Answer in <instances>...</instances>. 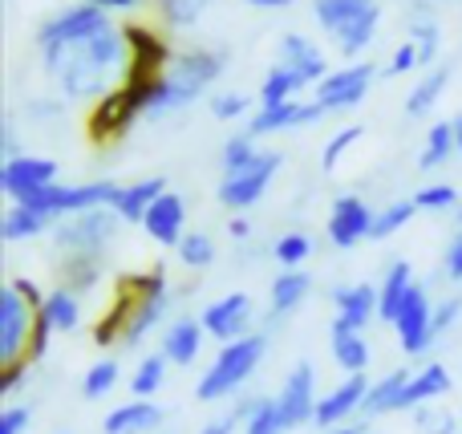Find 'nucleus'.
<instances>
[{
  "label": "nucleus",
  "mask_w": 462,
  "mask_h": 434,
  "mask_svg": "<svg viewBox=\"0 0 462 434\" xmlns=\"http://www.w3.org/2000/svg\"><path fill=\"white\" fill-rule=\"evenodd\" d=\"M37 317L53 333H73L81 325V297L78 292H69L65 284H57L53 292H45V305L37 309Z\"/></svg>",
  "instance_id": "nucleus-29"
},
{
  "label": "nucleus",
  "mask_w": 462,
  "mask_h": 434,
  "mask_svg": "<svg viewBox=\"0 0 462 434\" xmlns=\"http://www.w3.org/2000/svg\"><path fill=\"white\" fill-rule=\"evenodd\" d=\"M455 138H458V154H462V114L455 118Z\"/></svg>",
  "instance_id": "nucleus-61"
},
{
  "label": "nucleus",
  "mask_w": 462,
  "mask_h": 434,
  "mask_svg": "<svg viewBox=\"0 0 462 434\" xmlns=\"http://www.w3.org/2000/svg\"><path fill=\"white\" fill-rule=\"evenodd\" d=\"M247 5H255V8H288L292 0H247Z\"/></svg>",
  "instance_id": "nucleus-59"
},
{
  "label": "nucleus",
  "mask_w": 462,
  "mask_h": 434,
  "mask_svg": "<svg viewBox=\"0 0 462 434\" xmlns=\"http://www.w3.org/2000/svg\"><path fill=\"white\" fill-rule=\"evenodd\" d=\"M369 86H374V65L369 61H349L345 69H333L317 89V97L312 102L320 106L325 114H341V110H357L361 102H365Z\"/></svg>",
  "instance_id": "nucleus-12"
},
{
  "label": "nucleus",
  "mask_w": 462,
  "mask_h": 434,
  "mask_svg": "<svg viewBox=\"0 0 462 434\" xmlns=\"http://www.w3.org/2000/svg\"><path fill=\"white\" fill-rule=\"evenodd\" d=\"M32 329H37V309L13 284H5L0 289V365L29 362Z\"/></svg>",
  "instance_id": "nucleus-7"
},
{
  "label": "nucleus",
  "mask_w": 462,
  "mask_h": 434,
  "mask_svg": "<svg viewBox=\"0 0 462 434\" xmlns=\"http://www.w3.org/2000/svg\"><path fill=\"white\" fill-rule=\"evenodd\" d=\"M280 162H284V154L280 151H260L244 171L224 175V183H219V191H216L219 203H224L227 211H247L252 203H260L263 195H268L272 179H276Z\"/></svg>",
  "instance_id": "nucleus-8"
},
{
  "label": "nucleus",
  "mask_w": 462,
  "mask_h": 434,
  "mask_svg": "<svg viewBox=\"0 0 462 434\" xmlns=\"http://www.w3.org/2000/svg\"><path fill=\"white\" fill-rule=\"evenodd\" d=\"M118 191H122V183H110V179H94V183H53L32 203H24V208H32V211H41V216H49L53 224H61L65 216H78V211L114 208Z\"/></svg>",
  "instance_id": "nucleus-6"
},
{
  "label": "nucleus",
  "mask_w": 462,
  "mask_h": 434,
  "mask_svg": "<svg viewBox=\"0 0 462 434\" xmlns=\"http://www.w3.org/2000/svg\"><path fill=\"white\" fill-rule=\"evenodd\" d=\"M374 219H377V211L361 195H341L333 203V211H328L325 235L337 248H357L361 240H374Z\"/></svg>",
  "instance_id": "nucleus-15"
},
{
  "label": "nucleus",
  "mask_w": 462,
  "mask_h": 434,
  "mask_svg": "<svg viewBox=\"0 0 462 434\" xmlns=\"http://www.w3.org/2000/svg\"><path fill=\"white\" fill-rule=\"evenodd\" d=\"M414 268L406 264V260H393L390 268H385L382 284H377V317H382L385 325L398 321L402 305H406V297L414 292Z\"/></svg>",
  "instance_id": "nucleus-24"
},
{
  "label": "nucleus",
  "mask_w": 462,
  "mask_h": 434,
  "mask_svg": "<svg viewBox=\"0 0 462 434\" xmlns=\"http://www.w3.org/2000/svg\"><path fill=\"white\" fill-rule=\"evenodd\" d=\"M224 69H227V53L224 49H183V53H175L171 57V65H167V73L162 78L171 81L175 89H183L187 97H203V89L208 86H216L219 78H224Z\"/></svg>",
  "instance_id": "nucleus-10"
},
{
  "label": "nucleus",
  "mask_w": 462,
  "mask_h": 434,
  "mask_svg": "<svg viewBox=\"0 0 462 434\" xmlns=\"http://www.w3.org/2000/svg\"><path fill=\"white\" fill-rule=\"evenodd\" d=\"M86 5H97L102 13H134L143 0H86Z\"/></svg>",
  "instance_id": "nucleus-57"
},
{
  "label": "nucleus",
  "mask_w": 462,
  "mask_h": 434,
  "mask_svg": "<svg viewBox=\"0 0 462 434\" xmlns=\"http://www.w3.org/2000/svg\"><path fill=\"white\" fill-rule=\"evenodd\" d=\"M369 390H374V382H369L365 374H345L341 386H333V390H328V394L317 402V419H312V422H317L320 430L345 427V422H349L357 411H365Z\"/></svg>",
  "instance_id": "nucleus-16"
},
{
  "label": "nucleus",
  "mask_w": 462,
  "mask_h": 434,
  "mask_svg": "<svg viewBox=\"0 0 462 434\" xmlns=\"http://www.w3.org/2000/svg\"><path fill=\"white\" fill-rule=\"evenodd\" d=\"M244 419H247V402L239 406V411H231L224 414V419H216V422H208L199 434H236V430H244Z\"/></svg>",
  "instance_id": "nucleus-52"
},
{
  "label": "nucleus",
  "mask_w": 462,
  "mask_h": 434,
  "mask_svg": "<svg viewBox=\"0 0 462 434\" xmlns=\"http://www.w3.org/2000/svg\"><path fill=\"white\" fill-rule=\"evenodd\" d=\"M162 427V406L151 398H134V402H122L106 414L102 434H151Z\"/></svg>",
  "instance_id": "nucleus-23"
},
{
  "label": "nucleus",
  "mask_w": 462,
  "mask_h": 434,
  "mask_svg": "<svg viewBox=\"0 0 462 434\" xmlns=\"http://www.w3.org/2000/svg\"><path fill=\"white\" fill-rule=\"evenodd\" d=\"M414 414V427L422 430V434H455V414H447V411H434L430 402L426 406H418V411H410Z\"/></svg>",
  "instance_id": "nucleus-48"
},
{
  "label": "nucleus",
  "mask_w": 462,
  "mask_h": 434,
  "mask_svg": "<svg viewBox=\"0 0 462 434\" xmlns=\"http://www.w3.org/2000/svg\"><path fill=\"white\" fill-rule=\"evenodd\" d=\"M304 86H309V81H304L300 73H292V69H288V65H272V69H268V78L260 81V106L296 102Z\"/></svg>",
  "instance_id": "nucleus-35"
},
{
  "label": "nucleus",
  "mask_w": 462,
  "mask_h": 434,
  "mask_svg": "<svg viewBox=\"0 0 462 434\" xmlns=\"http://www.w3.org/2000/svg\"><path fill=\"white\" fill-rule=\"evenodd\" d=\"M199 321H203V329H208V337H216L219 346L247 337V325H252V297H247V292H227V297L211 300V305L203 309Z\"/></svg>",
  "instance_id": "nucleus-17"
},
{
  "label": "nucleus",
  "mask_w": 462,
  "mask_h": 434,
  "mask_svg": "<svg viewBox=\"0 0 462 434\" xmlns=\"http://www.w3.org/2000/svg\"><path fill=\"white\" fill-rule=\"evenodd\" d=\"M361 134H365L361 126H341V130H337V134L325 143V154H320V171H337V162L345 159V151H349V146L361 143Z\"/></svg>",
  "instance_id": "nucleus-47"
},
{
  "label": "nucleus",
  "mask_w": 462,
  "mask_h": 434,
  "mask_svg": "<svg viewBox=\"0 0 462 434\" xmlns=\"http://www.w3.org/2000/svg\"><path fill=\"white\" fill-rule=\"evenodd\" d=\"M414 203H418V211H434V216H439V211H458L462 191L455 183H430L414 195Z\"/></svg>",
  "instance_id": "nucleus-44"
},
{
  "label": "nucleus",
  "mask_w": 462,
  "mask_h": 434,
  "mask_svg": "<svg viewBox=\"0 0 462 434\" xmlns=\"http://www.w3.org/2000/svg\"><path fill=\"white\" fill-rule=\"evenodd\" d=\"M317 118H325L317 102H280V106H260L255 118H247V130L244 134L252 138H263V134H280V130H296V126H312Z\"/></svg>",
  "instance_id": "nucleus-19"
},
{
  "label": "nucleus",
  "mask_w": 462,
  "mask_h": 434,
  "mask_svg": "<svg viewBox=\"0 0 462 434\" xmlns=\"http://www.w3.org/2000/svg\"><path fill=\"white\" fill-rule=\"evenodd\" d=\"M325 434H369L365 427H337V430H325Z\"/></svg>",
  "instance_id": "nucleus-60"
},
{
  "label": "nucleus",
  "mask_w": 462,
  "mask_h": 434,
  "mask_svg": "<svg viewBox=\"0 0 462 434\" xmlns=\"http://www.w3.org/2000/svg\"><path fill=\"white\" fill-rule=\"evenodd\" d=\"M53 183H57V162L45 159V154H13L0 167V191L8 195V203H32Z\"/></svg>",
  "instance_id": "nucleus-11"
},
{
  "label": "nucleus",
  "mask_w": 462,
  "mask_h": 434,
  "mask_svg": "<svg viewBox=\"0 0 462 434\" xmlns=\"http://www.w3.org/2000/svg\"><path fill=\"white\" fill-rule=\"evenodd\" d=\"M263 354H268V337H263V333H247V337L219 346L216 362L208 365V374H203L199 386H195L199 402H224V398H231L255 374Z\"/></svg>",
  "instance_id": "nucleus-3"
},
{
  "label": "nucleus",
  "mask_w": 462,
  "mask_h": 434,
  "mask_svg": "<svg viewBox=\"0 0 462 434\" xmlns=\"http://www.w3.org/2000/svg\"><path fill=\"white\" fill-rule=\"evenodd\" d=\"M455 151H458L455 122H434L430 134H426L422 154H418V167H422V171H439V167H447V162L455 159Z\"/></svg>",
  "instance_id": "nucleus-34"
},
{
  "label": "nucleus",
  "mask_w": 462,
  "mask_h": 434,
  "mask_svg": "<svg viewBox=\"0 0 462 434\" xmlns=\"http://www.w3.org/2000/svg\"><path fill=\"white\" fill-rule=\"evenodd\" d=\"M317 370H312L309 362H296L292 370H288L284 386H280L276 394V406H280V419H284L288 430L304 427V422L317 419Z\"/></svg>",
  "instance_id": "nucleus-14"
},
{
  "label": "nucleus",
  "mask_w": 462,
  "mask_h": 434,
  "mask_svg": "<svg viewBox=\"0 0 462 434\" xmlns=\"http://www.w3.org/2000/svg\"><path fill=\"white\" fill-rule=\"evenodd\" d=\"M447 86H450V69H447V65H434V69L426 73V78L418 81L414 89H410L406 114H410V118H422V114H430L434 106H439V97L447 94Z\"/></svg>",
  "instance_id": "nucleus-33"
},
{
  "label": "nucleus",
  "mask_w": 462,
  "mask_h": 434,
  "mask_svg": "<svg viewBox=\"0 0 462 434\" xmlns=\"http://www.w3.org/2000/svg\"><path fill=\"white\" fill-rule=\"evenodd\" d=\"M110 13H102L97 5H69L61 8V13H53L45 24L37 29V49L41 53H49V49H61V45H73V41H86L94 37V32L110 29Z\"/></svg>",
  "instance_id": "nucleus-9"
},
{
  "label": "nucleus",
  "mask_w": 462,
  "mask_h": 434,
  "mask_svg": "<svg viewBox=\"0 0 462 434\" xmlns=\"http://www.w3.org/2000/svg\"><path fill=\"white\" fill-rule=\"evenodd\" d=\"M29 422H32L29 406H5V411H0V434H24Z\"/></svg>",
  "instance_id": "nucleus-51"
},
{
  "label": "nucleus",
  "mask_w": 462,
  "mask_h": 434,
  "mask_svg": "<svg viewBox=\"0 0 462 434\" xmlns=\"http://www.w3.org/2000/svg\"><path fill=\"white\" fill-rule=\"evenodd\" d=\"M32 370V362H16V365H0V394H13L24 382V374Z\"/></svg>",
  "instance_id": "nucleus-54"
},
{
  "label": "nucleus",
  "mask_w": 462,
  "mask_h": 434,
  "mask_svg": "<svg viewBox=\"0 0 462 434\" xmlns=\"http://www.w3.org/2000/svg\"><path fill=\"white\" fill-rule=\"evenodd\" d=\"M154 8H159V21L167 24V29L183 32V29H195V24L203 21L211 0H154Z\"/></svg>",
  "instance_id": "nucleus-37"
},
{
  "label": "nucleus",
  "mask_w": 462,
  "mask_h": 434,
  "mask_svg": "<svg viewBox=\"0 0 462 434\" xmlns=\"http://www.w3.org/2000/svg\"><path fill=\"white\" fill-rule=\"evenodd\" d=\"M114 386H118V362H114V357H102V362H94L86 370V378H81V394H86L89 402L106 398Z\"/></svg>",
  "instance_id": "nucleus-42"
},
{
  "label": "nucleus",
  "mask_w": 462,
  "mask_h": 434,
  "mask_svg": "<svg viewBox=\"0 0 462 434\" xmlns=\"http://www.w3.org/2000/svg\"><path fill=\"white\" fill-rule=\"evenodd\" d=\"M272 256H276L280 268H300L304 260L312 256V240L304 232H284L276 244H272Z\"/></svg>",
  "instance_id": "nucleus-45"
},
{
  "label": "nucleus",
  "mask_w": 462,
  "mask_h": 434,
  "mask_svg": "<svg viewBox=\"0 0 462 434\" xmlns=\"http://www.w3.org/2000/svg\"><path fill=\"white\" fill-rule=\"evenodd\" d=\"M146 94H151V81L126 78L114 94L94 102V110H89V138H97V143H118L138 118H146Z\"/></svg>",
  "instance_id": "nucleus-4"
},
{
  "label": "nucleus",
  "mask_w": 462,
  "mask_h": 434,
  "mask_svg": "<svg viewBox=\"0 0 462 434\" xmlns=\"http://www.w3.org/2000/svg\"><path fill=\"white\" fill-rule=\"evenodd\" d=\"M8 284H13V289H16V292H21V297H24V300H29V305H32V309H41V305H45V292H41V289H37V284H32V281H29V276H13V281H8Z\"/></svg>",
  "instance_id": "nucleus-55"
},
{
  "label": "nucleus",
  "mask_w": 462,
  "mask_h": 434,
  "mask_svg": "<svg viewBox=\"0 0 462 434\" xmlns=\"http://www.w3.org/2000/svg\"><path fill=\"white\" fill-rule=\"evenodd\" d=\"M65 434H69V430H65Z\"/></svg>",
  "instance_id": "nucleus-63"
},
{
  "label": "nucleus",
  "mask_w": 462,
  "mask_h": 434,
  "mask_svg": "<svg viewBox=\"0 0 462 434\" xmlns=\"http://www.w3.org/2000/svg\"><path fill=\"white\" fill-rule=\"evenodd\" d=\"M171 187L162 175H151V179H138V183H122L118 191V203H114V211H118L126 224H143L146 211L154 208V199H162Z\"/></svg>",
  "instance_id": "nucleus-25"
},
{
  "label": "nucleus",
  "mask_w": 462,
  "mask_h": 434,
  "mask_svg": "<svg viewBox=\"0 0 462 434\" xmlns=\"http://www.w3.org/2000/svg\"><path fill=\"white\" fill-rule=\"evenodd\" d=\"M393 333H398V346L406 349L410 357H422L426 349L434 346V337H439V333H434V300L422 284H414V292L406 297L398 321H393Z\"/></svg>",
  "instance_id": "nucleus-13"
},
{
  "label": "nucleus",
  "mask_w": 462,
  "mask_h": 434,
  "mask_svg": "<svg viewBox=\"0 0 462 434\" xmlns=\"http://www.w3.org/2000/svg\"><path fill=\"white\" fill-rule=\"evenodd\" d=\"M102 276V256H86V252H73V256L61 260V284L69 292H89Z\"/></svg>",
  "instance_id": "nucleus-36"
},
{
  "label": "nucleus",
  "mask_w": 462,
  "mask_h": 434,
  "mask_svg": "<svg viewBox=\"0 0 462 434\" xmlns=\"http://www.w3.org/2000/svg\"><path fill=\"white\" fill-rule=\"evenodd\" d=\"M333 362L341 365L345 374H365V365H369L365 333L345 329V325H333Z\"/></svg>",
  "instance_id": "nucleus-31"
},
{
  "label": "nucleus",
  "mask_w": 462,
  "mask_h": 434,
  "mask_svg": "<svg viewBox=\"0 0 462 434\" xmlns=\"http://www.w3.org/2000/svg\"><path fill=\"white\" fill-rule=\"evenodd\" d=\"M312 292V276L304 268H284V272L272 281V292H268V305H272V317H288L304 305V297Z\"/></svg>",
  "instance_id": "nucleus-28"
},
{
  "label": "nucleus",
  "mask_w": 462,
  "mask_h": 434,
  "mask_svg": "<svg viewBox=\"0 0 462 434\" xmlns=\"http://www.w3.org/2000/svg\"><path fill=\"white\" fill-rule=\"evenodd\" d=\"M458 224H462V208H458Z\"/></svg>",
  "instance_id": "nucleus-62"
},
{
  "label": "nucleus",
  "mask_w": 462,
  "mask_h": 434,
  "mask_svg": "<svg viewBox=\"0 0 462 434\" xmlns=\"http://www.w3.org/2000/svg\"><path fill=\"white\" fill-rule=\"evenodd\" d=\"M410 382V370H393L385 374V378L374 382V390H369L365 398V419H382V414H398V402H402V390H406Z\"/></svg>",
  "instance_id": "nucleus-32"
},
{
  "label": "nucleus",
  "mask_w": 462,
  "mask_h": 434,
  "mask_svg": "<svg viewBox=\"0 0 462 434\" xmlns=\"http://www.w3.org/2000/svg\"><path fill=\"white\" fill-rule=\"evenodd\" d=\"M447 276L450 281H462V232L450 240V248H447Z\"/></svg>",
  "instance_id": "nucleus-56"
},
{
  "label": "nucleus",
  "mask_w": 462,
  "mask_h": 434,
  "mask_svg": "<svg viewBox=\"0 0 462 434\" xmlns=\"http://www.w3.org/2000/svg\"><path fill=\"white\" fill-rule=\"evenodd\" d=\"M414 216H418L414 199H398V203H390V208H382L377 219H374V240H390V235H398Z\"/></svg>",
  "instance_id": "nucleus-41"
},
{
  "label": "nucleus",
  "mask_w": 462,
  "mask_h": 434,
  "mask_svg": "<svg viewBox=\"0 0 462 434\" xmlns=\"http://www.w3.org/2000/svg\"><path fill=\"white\" fill-rule=\"evenodd\" d=\"M447 390H450V370H447V365H439V362H426L418 374H410L406 390H402L398 411H418V406L442 398Z\"/></svg>",
  "instance_id": "nucleus-27"
},
{
  "label": "nucleus",
  "mask_w": 462,
  "mask_h": 434,
  "mask_svg": "<svg viewBox=\"0 0 462 434\" xmlns=\"http://www.w3.org/2000/svg\"><path fill=\"white\" fill-rule=\"evenodd\" d=\"M284 419H280L276 398H252L247 402V419H244V434H284Z\"/></svg>",
  "instance_id": "nucleus-39"
},
{
  "label": "nucleus",
  "mask_w": 462,
  "mask_h": 434,
  "mask_svg": "<svg viewBox=\"0 0 462 434\" xmlns=\"http://www.w3.org/2000/svg\"><path fill=\"white\" fill-rule=\"evenodd\" d=\"M260 151L263 146L255 143L252 134H231L227 143L219 146V167H224V175H236V171H244Z\"/></svg>",
  "instance_id": "nucleus-40"
},
{
  "label": "nucleus",
  "mask_w": 462,
  "mask_h": 434,
  "mask_svg": "<svg viewBox=\"0 0 462 434\" xmlns=\"http://www.w3.org/2000/svg\"><path fill=\"white\" fill-rule=\"evenodd\" d=\"M227 232L236 235V240H247V235H252V224H247L244 216H236V219H231V224H227Z\"/></svg>",
  "instance_id": "nucleus-58"
},
{
  "label": "nucleus",
  "mask_w": 462,
  "mask_h": 434,
  "mask_svg": "<svg viewBox=\"0 0 462 434\" xmlns=\"http://www.w3.org/2000/svg\"><path fill=\"white\" fill-rule=\"evenodd\" d=\"M410 41H414L418 53H422V69L434 65V57H439V21H434V16H414V21H410Z\"/></svg>",
  "instance_id": "nucleus-46"
},
{
  "label": "nucleus",
  "mask_w": 462,
  "mask_h": 434,
  "mask_svg": "<svg viewBox=\"0 0 462 434\" xmlns=\"http://www.w3.org/2000/svg\"><path fill=\"white\" fill-rule=\"evenodd\" d=\"M53 219L41 216V211L24 208V203H8V211L0 216V235L8 244H24V240H37L41 232H53Z\"/></svg>",
  "instance_id": "nucleus-30"
},
{
  "label": "nucleus",
  "mask_w": 462,
  "mask_h": 434,
  "mask_svg": "<svg viewBox=\"0 0 462 434\" xmlns=\"http://www.w3.org/2000/svg\"><path fill=\"white\" fill-rule=\"evenodd\" d=\"M312 16H317L320 32L337 45L345 61H357L377 37L382 24V0H312Z\"/></svg>",
  "instance_id": "nucleus-2"
},
{
  "label": "nucleus",
  "mask_w": 462,
  "mask_h": 434,
  "mask_svg": "<svg viewBox=\"0 0 462 434\" xmlns=\"http://www.w3.org/2000/svg\"><path fill=\"white\" fill-rule=\"evenodd\" d=\"M126 37H130V53H134L130 78H143V81L162 78L171 57H175L167 45V37H162L159 29H151V24H126Z\"/></svg>",
  "instance_id": "nucleus-18"
},
{
  "label": "nucleus",
  "mask_w": 462,
  "mask_h": 434,
  "mask_svg": "<svg viewBox=\"0 0 462 434\" xmlns=\"http://www.w3.org/2000/svg\"><path fill=\"white\" fill-rule=\"evenodd\" d=\"M414 69H422V53H418L414 41H402V45L393 49L390 65H385V73H390V78H402V73H414Z\"/></svg>",
  "instance_id": "nucleus-50"
},
{
  "label": "nucleus",
  "mask_w": 462,
  "mask_h": 434,
  "mask_svg": "<svg viewBox=\"0 0 462 434\" xmlns=\"http://www.w3.org/2000/svg\"><path fill=\"white\" fill-rule=\"evenodd\" d=\"M130 61L134 53H130L126 24H110L86 41L41 53V65L65 102H102L130 78Z\"/></svg>",
  "instance_id": "nucleus-1"
},
{
  "label": "nucleus",
  "mask_w": 462,
  "mask_h": 434,
  "mask_svg": "<svg viewBox=\"0 0 462 434\" xmlns=\"http://www.w3.org/2000/svg\"><path fill=\"white\" fill-rule=\"evenodd\" d=\"M126 219L114 208H94V211H78V216H65L61 224L53 227V244L73 256V252H86V256H106V248L114 244L118 227Z\"/></svg>",
  "instance_id": "nucleus-5"
},
{
  "label": "nucleus",
  "mask_w": 462,
  "mask_h": 434,
  "mask_svg": "<svg viewBox=\"0 0 462 434\" xmlns=\"http://www.w3.org/2000/svg\"><path fill=\"white\" fill-rule=\"evenodd\" d=\"M333 305H337V321L345 329H357L365 333V325L377 317V289L374 284H345V289L333 292Z\"/></svg>",
  "instance_id": "nucleus-22"
},
{
  "label": "nucleus",
  "mask_w": 462,
  "mask_h": 434,
  "mask_svg": "<svg viewBox=\"0 0 462 434\" xmlns=\"http://www.w3.org/2000/svg\"><path fill=\"white\" fill-rule=\"evenodd\" d=\"M247 106H252V97L247 94H216L211 97V118L216 122H236L247 114Z\"/></svg>",
  "instance_id": "nucleus-49"
},
{
  "label": "nucleus",
  "mask_w": 462,
  "mask_h": 434,
  "mask_svg": "<svg viewBox=\"0 0 462 434\" xmlns=\"http://www.w3.org/2000/svg\"><path fill=\"white\" fill-rule=\"evenodd\" d=\"M143 227H146V235H151L154 244H162V248H179L183 235H187V203H183V195L167 191L162 199H154V208L146 211Z\"/></svg>",
  "instance_id": "nucleus-21"
},
{
  "label": "nucleus",
  "mask_w": 462,
  "mask_h": 434,
  "mask_svg": "<svg viewBox=\"0 0 462 434\" xmlns=\"http://www.w3.org/2000/svg\"><path fill=\"white\" fill-rule=\"evenodd\" d=\"M458 313H462V300L458 297H450V300H442V305H434V333H447L450 325L458 321Z\"/></svg>",
  "instance_id": "nucleus-53"
},
{
  "label": "nucleus",
  "mask_w": 462,
  "mask_h": 434,
  "mask_svg": "<svg viewBox=\"0 0 462 434\" xmlns=\"http://www.w3.org/2000/svg\"><path fill=\"white\" fill-rule=\"evenodd\" d=\"M167 370H171L167 354L143 357V362H138V370L130 374V394H134V398H154L162 390V382H167Z\"/></svg>",
  "instance_id": "nucleus-38"
},
{
  "label": "nucleus",
  "mask_w": 462,
  "mask_h": 434,
  "mask_svg": "<svg viewBox=\"0 0 462 434\" xmlns=\"http://www.w3.org/2000/svg\"><path fill=\"white\" fill-rule=\"evenodd\" d=\"M276 65H288V69L300 73L309 86H320V81L333 73L328 69V53L317 45V41L304 37V32H288V37H280Z\"/></svg>",
  "instance_id": "nucleus-20"
},
{
  "label": "nucleus",
  "mask_w": 462,
  "mask_h": 434,
  "mask_svg": "<svg viewBox=\"0 0 462 434\" xmlns=\"http://www.w3.org/2000/svg\"><path fill=\"white\" fill-rule=\"evenodd\" d=\"M203 341H208V329L195 317H179L167 333H162V354H167L171 365H191L199 357Z\"/></svg>",
  "instance_id": "nucleus-26"
},
{
  "label": "nucleus",
  "mask_w": 462,
  "mask_h": 434,
  "mask_svg": "<svg viewBox=\"0 0 462 434\" xmlns=\"http://www.w3.org/2000/svg\"><path fill=\"white\" fill-rule=\"evenodd\" d=\"M175 252H179V260H183L187 268H195V272L216 264V240H211V235H203V232H187L183 244H179Z\"/></svg>",
  "instance_id": "nucleus-43"
}]
</instances>
